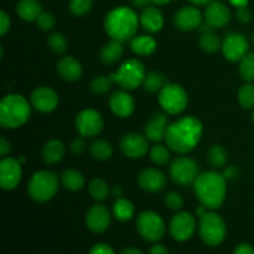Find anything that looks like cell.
<instances>
[{
    "instance_id": "obj_24",
    "label": "cell",
    "mask_w": 254,
    "mask_h": 254,
    "mask_svg": "<svg viewBox=\"0 0 254 254\" xmlns=\"http://www.w3.org/2000/svg\"><path fill=\"white\" fill-rule=\"evenodd\" d=\"M57 72L64 81L74 82L81 78L82 66L73 56H64L57 64Z\"/></svg>"
},
{
    "instance_id": "obj_14",
    "label": "cell",
    "mask_w": 254,
    "mask_h": 254,
    "mask_svg": "<svg viewBox=\"0 0 254 254\" xmlns=\"http://www.w3.org/2000/svg\"><path fill=\"white\" fill-rule=\"evenodd\" d=\"M21 163L14 158H4L0 163V185L2 190H14L21 180Z\"/></svg>"
},
{
    "instance_id": "obj_1",
    "label": "cell",
    "mask_w": 254,
    "mask_h": 254,
    "mask_svg": "<svg viewBox=\"0 0 254 254\" xmlns=\"http://www.w3.org/2000/svg\"><path fill=\"white\" fill-rule=\"evenodd\" d=\"M203 133L202 123L192 116L184 117L169 124L165 141L171 150L186 154L195 149Z\"/></svg>"
},
{
    "instance_id": "obj_32",
    "label": "cell",
    "mask_w": 254,
    "mask_h": 254,
    "mask_svg": "<svg viewBox=\"0 0 254 254\" xmlns=\"http://www.w3.org/2000/svg\"><path fill=\"white\" fill-rule=\"evenodd\" d=\"M168 83L165 76L160 72H150L146 73L145 78L143 81V87L149 93H156L163 89V87Z\"/></svg>"
},
{
    "instance_id": "obj_42",
    "label": "cell",
    "mask_w": 254,
    "mask_h": 254,
    "mask_svg": "<svg viewBox=\"0 0 254 254\" xmlns=\"http://www.w3.org/2000/svg\"><path fill=\"white\" fill-rule=\"evenodd\" d=\"M164 201H165L166 207L170 208V210L173 211L180 210V208L184 206V200L183 197H181V195L178 192H174V191L166 193Z\"/></svg>"
},
{
    "instance_id": "obj_7",
    "label": "cell",
    "mask_w": 254,
    "mask_h": 254,
    "mask_svg": "<svg viewBox=\"0 0 254 254\" xmlns=\"http://www.w3.org/2000/svg\"><path fill=\"white\" fill-rule=\"evenodd\" d=\"M114 81L123 89H135L143 84L146 76L145 67L143 62L136 59H129L124 61L118 68V71L112 73Z\"/></svg>"
},
{
    "instance_id": "obj_48",
    "label": "cell",
    "mask_w": 254,
    "mask_h": 254,
    "mask_svg": "<svg viewBox=\"0 0 254 254\" xmlns=\"http://www.w3.org/2000/svg\"><path fill=\"white\" fill-rule=\"evenodd\" d=\"M233 254H254V248L248 243H242L236 248Z\"/></svg>"
},
{
    "instance_id": "obj_28",
    "label": "cell",
    "mask_w": 254,
    "mask_h": 254,
    "mask_svg": "<svg viewBox=\"0 0 254 254\" xmlns=\"http://www.w3.org/2000/svg\"><path fill=\"white\" fill-rule=\"evenodd\" d=\"M122 56H123V46H122V42L116 41V40L107 42L99 52V59L104 64H117L122 59Z\"/></svg>"
},
{
    "instance_id": "obj_31",
    "label": "cell",
    "mask_w": 254,
    "mask_h": 254,
    "mask_svg": "<svg viewBox=\"0 0 254 254\" xmlns=\"http://www.w3.org/2000/svg\"><path fill=\"white\" fill-rule=\"evenodd\" d=\"M91 154L96 160L106 161L111 159L112 154H113V148H112L111 143L103 139H97L91 144Z\"/></svg>"
},
{
    "instance_id": "obj_20",
    "label": "cell",
    "mask_w": 254,
    "mask_h": 254,
    "mask_svg": "<svg viewBox=\"0 0 254 254\" xmlns=\"http://www.w3.org/2000/svg\"><path fill=\"white\" fill-rule=\"evenodd\" d=\"M138 184L148 192H159L165 188L166 176L159 169L146 168L139 173Z\"/></svg>"
},
{
    "instance_id": "obj_8",
    "label": "cell",
    "mask_w": 254,
    "mask_h": 254,
    "mask_svg": "<svg viewBox=\"0 0 254 254\" xmlns=\"http://www.w3.org/2000/svg\"><path fill=\"white\" fill-rule=\"evenodd\" d=\"M159 103L169 114H180L186 109L189 97L185 89L176 83H166L159 92Z\"/></svg>"
},
{
    "instance_id": "obj_6",
    "label": "cell",
    "mask_w": 254,
    "mask_h": 254,
    "mask_svg": "<svg viewBox=\"0 0 254 254\" xmlns=\"http://www.w3.org/2000/svg\"><path fill=\"white\" fill-rule=\"evenodd\" d=\"M200 236L203 242L210 247L220 246L225 241L226 228L225 220L216 212H207L200 217Z\"/></svg>"
},
{
    "instance_id": "obj_11",
    "label": "cell",
    "mask_w": 254,
    "mask_h": 254,
    "mask_svg": "<svg viewBox=\"0 0 254 254\" xmlns=\"http://www.w3.org/2000/svg\"><path fill=\"white\" fill-rule=\"evenodd\" d=\"M103 118L94 109H83L76 117V129L79 135L92 138L103 129Z\"/></svg>"
},
{
    "instance_id": "obj_33",
    "label": "cell",
    "mask_w": 254,
    "mask_h": 254,
    "mask_svg": "<svg viewBox=\"0 0 254 254\" xmlns=\"http://www.w3.org/2000/svg\"><path fill=\"white\" fill-rule=\"evenodd\" d=\"M200 46L203 51L213 54V52H217L222 47V44H221L220 37L212 30H210V31L202 32L200 37Z\"/></svg>"
},
{
    "instance_id": "obj_55",
    "label": "cell",
    "mask_w": 254,
    "mask_h": 254,
    "mask_svg": "<svg viewBox=\"0 0 254 254\" xmlns=\"http://www.w3.org/2000/svg\"><path fill=\"white\" fill-rule=\"evenodd\" d=\"M121 254H143V253H141V251L138 250V248L128 247V248H126V250H124Z\"/></svg>"
},
{
    "instance_id": "obj_5",
    "label": "cell",
    "mask_w": 254,
    "mask_h": 254,
    "mask_svg": "<svg viewBox=\"0 0 254 254\" xmlns=\"http://www.w3.org/2000/svg\"><path fill=\"white\" fill-rule=\"evenodd\" d=\"M60 179L55 171L40 170L31 176L27 185L29 196L36 202L51 200L59 191Z\"/></svg>"
},
{
    "instance_id": "obj_23",
    "label": "cell",
    "mask_w": 254,
    "mask_h": 254,
    "mask_svg": "<svg viewBox=\"0 0 254 254\" xmlns=\"http://www.w3.org/2000/svg\"><path fill=\"white\" fill-rule=\"evenodd\" d=\"M139 20H140V24L143 26V29L145 31L151 32V34L159 32L164 26L163 12L158 7L150 6V5L143 10Z\"/></svg>"
},
{
    "instance_id": "obj_16",
    "label": "cell",
    "mask_w": 254,
    "mask_h": 254,
    "mask_svg": "<svg viewBox=\"0 0 254 254\" xmlns=\"http://www.w3.org/2000/svg\"><path fill=\"white\" fill-rule=\"evenodd\" d=\"M31 104L41 113H51L59 106V96L50 87H37L31 93Z\"/></svg>"
},
{
    "instance_id": "obj_56",
    "label": "cell",
    "mask_w": 254,
    "mask_h": 254,
    "mask_svg": "<svg viewBox=\"0 0 254 254\" xmlns=\"http://www.w3.org/2000/svg\"><path fill=\"white\" fill-rule=\"evenodd\" d=\"M190 2H192V4L195 5H206L208 4V2H211L212 0H189Z\"/></svg>"
},
{
    "instance_id": "obj_34",
    "label": "cell",
    "mask_w": 254,
    "mask_h": 254,
    "mask_svg": "<svg viewBox=\"0 0 254 254\" xmlns=\"http://www.w3.org/2000/svg\"><path fill=\"white\" fill-rule=\"evenodd\" d=\"M109 186L102 179H93V180L89 183L88 186V192L94 200L97 201H103L108 197L109 195Z\"/></svg>"
},
{
    "instance_id": "obj_12",
    "label": "cell",
    "mask_w": 254,
    "mask_h": 254,
    "mask_svg": "<svg viewBox=\"0 0 254 254\" xmlns=\"http://www.w3.org/2000/svg\"><path fill=\"white\" fill-rule=\"evenodd\" d=\"M196 230V220L191 213L179 212L171 218L170 233L174 240L179 242L189 241Z\"/></svg>"
},
{
    "instance_id": "obj_39",
    "label": "cell",
    "mask_w": 254,
    "mask_h": 254,
    "mask_svg": "<svg viewBox=\"0 0 254 254\" xmlns=\"http://www.w3.org/2000/svg\"><path fill=\"white\" fill-rule=\"evenodd\" d=\"M47 44H49L50 49L55 52V54L62 55L67 51V47H68V41H67V37L64 36L61 32H55V34L50 35L49 40H47Z\"/></svg>"
},
{
    "instance_id": "obj_2",
    "label": "cell",
    "mask_w": 254,
    "mask_h": 254,
    "mask_svg": "<svg viewBox=\"0 0 254 254\" xmlns=\"http://www.w3.org/2000/svg\"><path fill=\"white\" fill-rule=\"evenodd\" d=\"M196 197L208 210H217L226 198V178L216 171H206L193 183Z\"/></svg>"
},
{
    "instance_id": "obj_21",
    "label": "cell",
    "mask_w": 254,
    "mask_h": 254,
    "mask_svg": "<svg viewBox=\"0 0 254 254\" xmlns=\"http://www.w3.org/2000/svg\"><path fill=\"white\" fill-rule=\"evenodd\" d=\"M109 107L117 117L127 118L134 112L135 102L129 93L124 91H118L112 94L111 99H109Z\"/></svg>"
},
{
    "instance_id": "obj_35",
    "label": "cell",
    "mask_w": 254,
    "mask_h": 254,
    "mask_svg": "<svg viewBox=\"0 0 254 254\" xmlns=\"http://www.w3.org/2000/svg\"><path fill=\"white\" fill-rule=\"evenodd\" d=\"M240 74L245 81H254V52H247L240 61Z\"/></svg>"
},
{
    "instance_id": "obj_46",
    "label": "cell",
    "mask_w": 254,
    "mask_h": 254,
    "mask_svg": "<svg viewBox=\"0 0 254 254\" xmlns=\"http://www.w3.org/2000/svg\"><path fill=\"white\" fill-rule=\"evenodd\" d=\"M236 15H237V19L240 20L242 24H247V22H250L251 20H252V14H251L250 10L247 9V6L238 7Z\"/></svg>"
},
{
    "instance_id": "obj_22",
    "label": "cell",
    "mask_w": 254,
    "mask_h": 254,
    "mask_svg": "<svg viewBox=\"0 0 254 254\" xmlns=\"http://www.w3.org/2000/svg\"><path fill=\"white\" fill-rule=\"evenodd\" d=\"M168 128L169 122L165 114L155 113L145 124L144 131H145V136L149 140L158 143V141L165 139Z\"/></svg>"
},
{
    "instance_id": "obj_58",
    "label": "cell",
    "mask_w": 254,
    "mask_h": 254,
    "mask_svg": "<svg viewBox=\"0 0 254 254\" xmlns=\"http://www.w3.org/2000/svg\"><path fill=\"white\" fill-rule=\"evenodd\" d=\"M252 121H253V123H254V112H253V116H252Z\"/></svg>"
},
{
    "instance_id": "obj_10",
    "label": "cell",
    "mask_w": 254,
    "mask_h": 254,
    "mask_svg": "<svg viewBox=\"0 0 254 254\" xmlns=\"http://www.w3.org/2000/svg\"><path fill=\"white\" fill-rule=\"evenodd\" d=\"M198 165L195 160L185 156L176 158L170 165V178L178 185L188 186L198 178Z\"/></svg>"
},
{
    "instance_id": "obj_37",
    "label": "cell",
    "mask_w": 254,
    "mask_h": 254,
    "mask_svg": "<svg viewBox=\"0 0 254 254\" xmlns=\"http://www.w3.org/2000/svg\"><path fill=\"white\" fill-rule=\"evenodd\" d=\"M207 158L213 168H222L227 163V151L222 145H213L208 150Z\"/></svg>"
},
{
    "instance_id": "obj_38",
    "label": "cell",
    "mask_w": 254,
    "mask_h": 254,
    "mask_svg": "<svg viewBox=\"0 0 254 254\" xmlns=\"http://www.w3.org/2000/svg\"><path fill=\"white\" fill-rule=\"evenodd\" d=\"M238 102L245 109H251L254 107V86L251 83L243 84L238 91Z\"/></svg>"
},
{
    "instance_id": "obj_52",
    "label": "cell",
    "mask_w": 254,
    "mask_h": 254,
    "mask_svg": "<svg viewBox=\"0 0 254 254\" xmlns=\"http://www.w3.org/2000/svg\"><path fill=\"white\" fill-rule=\"evenodd\" d=\"M131 2H133V5L135 7H143V9H145L146 6H149L151 0H131Z\"/></svg>"
},
{
    "instance_id": "obj_49",
    "label": "cell",
    "mask_w": 254,
    "mask_h": 254,
    "mask_svg": "<svg viewBox=\"0 0 254 254\" xmlns=\"http://www.w3.org/2000/svg\"><path fill=\"white\" fill-rule=\"evenodd\" d=\"M10 150H11L10 143L4 138V136H1V138H0V155L6 156L7 154L10 153Z\"/></svg>"
},
{
    "instance_id": "obj_57",
    "label": "cell",
    "mask_w": 254,
    "mask_h": 254,
    "mask_svg": "<svg viewBox=\"0 0 254 254\" xmlns=\"http://www.w3.org/2000/svg\"><path fill=\"white\" fill-rule=\"evenodd\" d=\"M171 0H151V2H154V4L156 5H166L168 2H170Z\"/></svg>"
},
{
    "instance_id": "obj_47",
    "label": "cell",
    "mask_w": 254,
    "mask_h": 254,
    "mask_svg": "<svg viewBox=\"0 0 254 254\" xmlns=\"http://www.w3.org/2000/svg\"><path fill=\"white\" fill-rule=\"evenodd\" d=\"M10 29V17L5 11L0 12V35H5Z\"/></svg>"
},
{
    "instance_id": "obj_36",
    "label": "cell",
    "mask_w": 254,
    "mask_h": 254,
    "mask_svg": "<svg viewBox=\"0 0 254 254\" xmlns=\"http://www.w3.org/2000/svg\"><path fill=\"white\" fill-rule=\"evenodd\" d=\"M116 83L112 73L109 76H97L93 81L91 82V89L96 94H106L112 88V86Z\"/></svg>"
},
{
    "instance_id": "obj_17",
    "label": "cell",
    "mask_w": 254,
    "mask_h": 254,
    "mask_svg": "<svg viewBox=\"0 0 254 254\" xmlns=\"http://www.w3.org/2000/svg\"><path fill=\"white\" fill-rule=\"evenodd\" d=\"M202 14L195 6H184L174 16V24L181 31H192L202 24Z\"/></svg>"
},
{
    "instance_id": "obj_18",
    "label": "cell",
    "mask_w": 254,
    "mask_h": 254,
    "mask_svg": "<svg viewBox=\"0 0 254 254\" xmlns=\"http://www.w3.org/2000/svg\"><path fill=\"white\" fill-rule=\"evenodd\" d=\"M86 225L93 233H103L111 225V213L103 205H94L86 216Z\"/></svg>"
},
{
    "instance_id": "obj_30",
    "label": "cell",
    "mask_w": 254,
    "mask_h": 254,
    "mask_svg": "<svg viewBox=\"0 0 254 254\" xmlns=\"http://www.w3.org/2000/svg\"><path fill=\"white\" fill-rule=\"evenodd\" d=\"M134 212H135V208H134L131 201L123 197L117 198V201L113 205V215L117 220L126 222V221H129L133 217Z\"/></svg>"
},
{
    "instance_id": "obj_51",
    "label": "cell",
    "mask_w": 254,
    "mask_h": 254,
    "mask_svg": "<svg viewBox=\"0 0 254 254\" xmlns=\"http://www.w3.org/2000/svg\"><path fill=\"white\" fill-rule=\"evenodd\" d=\"M237 174H238L237 168H235V166H230L228 169H226L223 176H225L226 180H227V179H235L236 176H237Z\"/></svg>"
},
{
    "instance_id": "obj_26",
    "label": "cell",
    "mask_w": 254,
    "mask_h": 254,
    "mask_svg": "<svg viewBox=\"0 0 254 254\" xmlns=\"http://www.w3.org/2000/svg\"><path fill=\"white\" fill-rule=\"evenodd\" d=\"M16 12L25 21H36L42 12V6L37 0H20L16 5Z\"/></svg>"
},
{
    "instance_id": "obj_43",
    "label": "cell",
    "mask_w": 254,
    "mask_h": 254,
    "mask_svg": "<svg viewBox=\"0 0 254 254\" xmlns=\"http://www.w3.org/2000/svg\"><path fill=\"white\" fill-rule=\"evenodd\" d=\"M37 26L44 31H49V30L54 29L55 24H56V19L51 12H41L40 16L36 20Z\"/></svg>"
},
{
    "instance_id": "obj_15",
    "label": "cell",
    "mask_w": 254,
    "mask_h": 254,
    "mask_svg": "<svg viewBox=\"0 0 254 254\" xmlns=\"http://www.w3.org/2000/svg\"><path fill=\"white\" fill-rule=\"evenodd\" d=\"M149 139L138 133H128L119 141L122 153L131 159L143 158L149 151Z\"/></svg>"
},
{
    "instance_id": "obj_13",
    "label": "cell",
    "mask_w": 254,
    "mask_h": 254,
    "mask_svg": "<svg viewBox=\"0 0 254 254\" xmlns=\"http://www.w3.org/2000/svg\"><path fill=\"white\" fill-rule=\"evenodd\" d=\"M221 49H222L223 56L228 61L237 62L241 61L248 52V41L245 35L241 32H230L226 35Z\"/></svg>"
},
{
    "instance_id": "obj_59",
    "label": "cell",
    "mask_w": 254,
    "mask_h": 254,
    "mask_svg": "<svg viewBox=\"0 0 254 254\" xmlns=\"http://www.w3.org/2000/svg\"><path fill=\"white\" fill-rule=\"evenodd\" d=\"M252 40H253V44H254V34H253V37H252Z\"/></svg>"
},
{
    "instance_id": "obj_44",
    "label": "cell",
    "mask_w": 254,
    "mask_h": 254,
    "mask_svg": "<svg viewBox=\"0 0 254 254\" xmlns=\"http://www.w3.org/2000/svg\"><path fill=\"white\" fill-rule=\"evenodd\" d=\"M86 146L87 145L83 136H77V138H74L73 140H72L71 151L73 154H76V155H81V154H83V151L86 150Z\"/></svg>"
},
{
    "instance_id": "obj_54",
    "label": "cell",
    "mask_w": 254,
    "mask_h": 254,
    "mask_svg": "<svg viewBox=\"0 0 254 254\" xmlns=\"http://www.w3.org/2000/svg\"><path fill=\"white\" fill-rule=\"evenodd\" d=\"M231 4L237 7H245L248 5V0H230Z\"/></svg>"
},
{
    "instance_id": "obj_25",
    "label": "cell",
    "mask_w": 254,
    "mask_h": 254,
    "mask_svg": "<svg viewBox=\"0 0 254 254\" xmlns=\"http://www.w3.org/2000/svg\"><path fill=\"white\" fill-rule=\"evenodd\" d=\"M64 156V145L57 139L49 140L42 148V158L49 165L60 163Z\"/></svg>"
},
{
    "instance_id": "obj_40",
    "label": "cell",
    "mask_w": 254,
    "mask_h": 254,
    "mask_svg": "<svg viewBox=\"0 0 254 254\" xmlns=\"http://www.w3.org/2000/svg\"><path fill=\"white\" fill-rule=\"evenodd\" d=\"M150 158L156 165H165L170 160V151L166 146L156 144L150 149Z\"/></svg>"
},
{
    "instance_id": "obj_45",
    "label": "cell",
    "mask_w": 254,
    "mask_h": 254,
    "mask_svg": "<svg viewBox=\"0 0 254 254\" xmlns=\"http://www.w3.org/2000/svg\"><path fill=\"white\" fill-rule=\"evenodd\" d=\"M88 254H116V252L111 246L106 245V243H98L91 248Z\"/></svg>"
},
{
    "instance_id": "obj_41",
    "label": "cell",
    "mask_w": 254,
    "mask_h": 254,
    "mask_svg": "<svg viewBox=\"0 0 254 254\" xmlns=\"http://www.w3.org/2000/svg\"><path fill=\"white\" fill-rule=\"evenodd\" d=\"M94 0H69V11L76 16H83L93 6Z\"/></svg>"
},
{
    "instance_id": "obj_19",
    "label": "cell",
    "mask_w": 254,
    "mask_h": 254,
    "mask_svg": "<svg viewBox=\"0 0 254 254\" xmlns=\"http://www.w3.org/2000/svg\"><path fill=\"white\" fill-rule=\"evenodd\" d=\"M203 19L212 29H217L226 26L231 21V12L223 2L211 1L206 6Z\"/></svg>"
},
{
    "instance_id": "obj_53",
    "label": "cell",
    "mask_w": 254,
    "mask_h": 254,
    "mask_svg": "<svg viewBox=\"0 0 254 254\" xmlns=\"http://www.w3.org/2000/svg\"><path fill=\"white\" fill-rule=\"evenodd\" d=\"M112 195L117 198L122 197V196H123V189H122L121 186H114L113 190H112Z\"/></svg>"
},
{
    "instance_id": "obj_3",
    "label": "cell",
    "mask_w": 254,
    "mask_h": 254,
    "mask_svg": "<svg viewBox=\"0 0 254 254\" xmlns=\"http://www.w3.org/2000/svg\"><path fill=\"white\" fill-rule=\"evenodd\" d=\"M139 17L133 9L128 6H118L107 14L104 19V29L108 36L116 41H129L136 35Z\"/></svg>"
},
{
    "instance_id": "obj_9",
    "label": "cell",
    "mask_w": 254,
    "mask_h": 254,
    "mask_svg": "<svg viewBox=\"0 0 254 254\" xmlns=\"http://www.w3.org/2000/svg\"><path fill=\"white\" fill-rule=\"evenodd\" d=\"M136 230L148 242H158L165 235V222L154 211H144L136 220Z\"/></svg>"
},
{
    "instance_id": "obj_4",
    "label": "cell",
    "mask_w": 254,
    "mask_h": 254,
    "mask_svg": "<svg viewBox=\"0 0 254 254\" xmlns=\"http://www.w3.org/2000/svg\"><path fill=\"white\" fill-rule=\"evenodd\" d=\"M29 102L21 94H7L0 102V124L6 129H15L30 118Z\"/></svg>"
},
{
    "instance_id": "obj_50",
    "label": "cell",
    "mask_w": 254,
    "mask_h": 254,
    "mask_svg": "<svg viewBox=\"0 0 254 254\" xmlns=\"http://www.w3.org/2000/svg\"><path fill=\"white\" fill-rule=\"evenodd\" d=\"M149 254H169L168 248L161 243H155L149 251Z\"/></svg>"
},
{
    "instance_id": "obj_29",
    "label": "cell",
    "mask_w": 254,
    "mask_h": 254,
    "mask_svg": "<svg viewBox=\"0 0 254 254\" xmlns=\"http://www.w3.org/2000/svg\"><path fill=\"white\" fill-rule=\"evenodd\" d=\"M61 183L66 190L79 191L84 186V176L79 171L67 169L62 173Z\"/></svg>"
},
{
    "instance_id": "obj_27",
    "label": "cell",
    "mask_w": 254,
    "mask_h": 254,
    "mask_svg": "<svg viewBox=\"0 0 254 254\" xmlns=\"http://www.w3.org/2000/svg\"><path fill=\"white\" fill-rule=\"evenodd\" d=\"M130 47L139 56H149L156 50V41L149 35H135L130 40Z\"/></svg>"
}]
</instances>
